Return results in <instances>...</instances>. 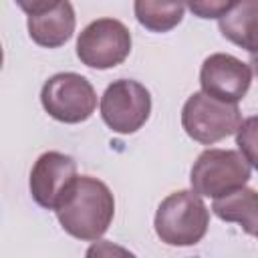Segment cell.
Listing matches in <instances>:
<instances>
[{
  "label": "cell",
  "instance_id": "1",
  "mask_svg": "<svg viewBox=\"0 0 258 258\" xmlns=\"http://www.w3.org/2000/svg\"><path fill=\"white\" fill-rule=\"evenodd\" d=\"M54 212L67 234L83 242H97L113 222L115 198L105 181L77 175L62 191Z\"/></svg>",
  "mask_w": 258,
  "mask_h": 258
},
{
  "label": "cell",
  "instance_id": "2",
  "mask_svg": "<svg viewBox=\"0 0 258 258\" xmlns=\"http://www.w3.org/2000/svg\"><path fill=\"white\" fill-rule=\"evenodd\" d=\"M155 234L167 246H194L210 226V210L202 196L189 189L169 194L155 212Z\"/></svg>",
  "mask_w": 258,
  "mask_h": 258
},
{
  "label": "cell",
  "instance_id": "3",
  "mask_svg": "<svg viewBox=\"0 0 258 258\" xmlns=\"http://www.w3.org/2000/svg\"><path fill=\"white\" fill-rule=\"evenodd\" d=\"M250 179V163L236 149H206L189 171L191 191L204 198H224Z\"/></svg>",
  "mask_w": 258,
  "mask_h": 258
},
{
  "label": "cell",
  "instance_id": "4",
  "mask_svg": "<svg viewBox=\"0 0 258 258\" xmlns=\"http://www.w3.org/2000/svg\"><path fill=\"white\" fill-rule=\"evenodd\" d=\"M240 123L242 113L238 105L218 101L204 91L189 95L181 109L183 131L202 145H212L234 135Z\"/></svg>",
  "mask_w": 258,
  "mask_h": 258
},
{
  "label": "cell",
  "instance_id": "5",
  "mask_svg": "<svg viewBox=\"0 0 258 258\" xmlns=\"http://www.w3.org/2000/svg\"><path fill=\"white\" fill-rule=\"evenodd\" d=\"M40 103L52 119L75 125L87 121L95 113L97 93L83 75L58 73L42 85Z\"/></svg>",
  "mask_w": 258,
  "mask_h": 258
},
{
  "label": "cell",
  "instance_id": "6",
  "mask_svg": "<svg viewBox=\"0 0 258 258\" xmlns=\"http://www.w3.org/2000/svg\"><path fill=\"white\" fill-rule=\"evenodd\" d=\"M131 52V32L117 18H97L77 38V56L91 69H113Z\"/></svg>",
  "mask_w": 258,
  "mask_h": 258
},
{
  "label": "cell",
  "instance_id": "7",
  "mask_svg": "<svg viewBox=\"0 0 258 258\" xmlns=\"http://www.w3.org/2000/svg\"><path fill=\"white\" fill-rule=\"evenodd\" d=\"M151 113L149 91L131 79L113 81L101 97V117L105 125L119 135L139 131Z\"/></svg>",
  "mask_w": 258,
  "mask_h": 258
},
{
  "label": "cell",
  "instance_id": "8",
  "mask_svg": "<svg viewBox=\"0 0 258 258\" xmlns=\"http://www.w3.org/2000/svg\"><path fill=\"white\" fill-rule=\"evenodd\" d=\"M26 12V24L30 38L44 48L62 46L75 32V8L67 0H18L16 2Z\"/></svg>",
  "mask_w": 258,
  "mask_h": 258
},
{
  "label": "cell",
  "instance_id": "9",
  "mask_svg": "<svg viewBox=\"0 0 258 258\" xmlns=\"http://www.w3.org/2000/svg\"><path fill=\"white\" fill-rule=\"evenodd\" d=\"M200 85L206 95L236 105L252 85V69L232 54L214 52L200 69Z\"/></svg>",
  "mask_w": 258,
  "mask_h": 258
},
{
  "label": "cell",
  "instance_id": "10",
  "mask_svg": "<svg viewBox=\"0 0 258 258\" xmlns=\"http://www.w3.org/2000/svg\"><path fill=\"white\" fill-rule=\"evenodd\" d=\"M75 177L77 161L71 155L60 151H46L34 161L30 169V196L40 208L54 210L62 191L71 185Z\"/></svg>",
  "mask_w": 258,
  "mask_h": 258
},
{
  "label": "cell",
  "instance_id": "11",
  "mask_svg": "<svg viewBox=\"0 0 258 258\" xmlns=\"http://www.w3.org/2000/svg\"><path fill=\"white\" fill-rule=\"evenodd\" d=\"M220 32L224 38L236 46L258 52V0H240L232 2L230 10L218 20Z\"/></svg>",
  "mask_w": 258,
  "mask_h": 258
},
{
  "label": "cell",
  "instance_id": "12",
  "mask_svg": "<svg viewBox=\"0 0 258 258\" xmlns=\"http://www.w3.org/2000/svg\"><path fill=\"white\" fill-rule=\"evenodd\" d=\"M212 212L224 220L238 224L246 234L258 236V191L252 187H240L224 198L214 200Z\"/></svg>",
  "mask_w": 258,
  "mask_h": 258
},
{
  "label": "cell",
  "instance_id": "13",
  "mask_svg": "<svg viewBox=\"0 0 258 258\" xmlns=\"http://www.w3.org/2000/svg\"><path fill=\"white\" fill-rule=\"evenodd\" d=\"M135 18L141 26L151 32H167L175 28L185 12V4L181 2H149L137 0L133 4Z\"/></svg>",
  "mask_w": 258,
  "mask_h": 258
},
{
  "label": "cell",
  "instance_id": "14",
  "mask_svg": "<svg viewBox=\"0 0 258 258\" xmlns=\"http://www.w3.org/2000/svg\"><path fill=\"white\" fill-rule=\"evenodd\" d=\"M236 145L244 159L258 171V115L244 119L236 131Z\"/></svg>",
  "mask_w": 258,
  "mask_h": 258
},
{
  "label": "cell",
  "instance_id": "15",
  "mask_svg": "<svg viewBox=\"0 0 258 258\" xmlns=\"http://www.w3.org/2000/svg\"><path fill=\"white\" fill-rule=\"evenodd\" d=\"M85 258H137V256L133 252H129L127 248L115 244V242L97 240L89 246Z\"/></svg>",
  "mask_w": 258,
  "mask_h": 258
},
{
  "label": "cell",
  "instance_id": "16",
  "mask_svg": "<svg viewBox=\"0 0 258 258\" xmlns=\"http://www.w3.org/2000/svg\"><path fill=\"white\" fill-rule=\"evenodd\" d=\"M230 6L232 2H189L185 4V8H189L200 18H218V20L230 10Z\"/></svg>",
  "mask_w": 258,
  "mask_h": 258
},
{
  "label": "cell",
  "instance_id": "17",
  "mask_svg": "<svg viewBox=\"0 0 258 258\" xmlns=\"http://www.w3.org/2000/svg\"><path fill=\"white\" fill-rule=\"evenodd\" d=\"M250 69H252V73L258 77V52H254V54L250 56Z\"/></svg>",
  "mask_w": 258,
  "mask_h": 258
}]
</instances>
